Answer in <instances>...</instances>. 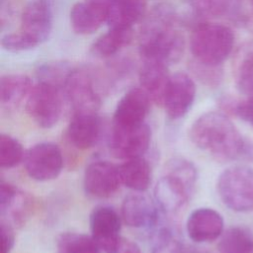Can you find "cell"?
<instances>
[{
	"label": "cell",
	"instance_id": "cell-1",
	"mask_svg": "<svg viewBox=\"0 0 253 253\" xmlns=\"http://www.w3.org/2000/svg\"><path fill=\"white\" fill-rule=\"evenodd\" d=\"M189 137L195 146L218 162H253V140L243 136L222 112L200 116L192 124Z\"/></svg>",
	"mask_w": 253,
	"mask_h": 253
},
{
	"label": "cell",
	"instance_id": "cell-2",
	"mask_svg": "<svg viewBox=\"0 0 253 253\" xmlns=\"http://www.w3.org/2000/svg\"><path fill=\"white\" fill-rule=\"evenodd\" d=\"M140 31L138 51L142 60H154L166 65L178 61L185 49V39L176 27L173 10L160 5L146 17Z\"/></svg>",
	"mask_w": 253,
	"mask_h": 253
},
{
	"label": "cell",
	"instance_id": "cell-3",
	"mask_svg": "<svg viewBox=\"0 0 253 253\" xmlns=\"http://www.w3.org/2000/svg\"><path fill=\"white\" fill-rule=\"evenodd\" d=\"M233 44L234 34L231 29L216 23H199L190 38L193 58L213 65H221L230 54Z\"/></svg>",
	"mask_w": 253,
	"mask_h": 253
},
{
	"label": "cell",
	"instance_id": "cell-4",
	"mask_svg": "<svg viewBox=\"0 0 253 253\" xmlns=\"http://www.w3.org/2000/svg\"><path fill=\"white\" fill-rule=\"evenodd\" d=\"M216 190L221 202L233 211H253V169L235 165L220 173Z\"/></svg>",
	"mask_w": 253,
	"mask_h": 253
},
{
	"label": "cell",
	"instance_id": "cell-5",
	"mask_svg": "<svg viewBox=\"0 0 253 253\" xmlns=\"http://www.w3.org/2000/svg\"><path fill=\"white\" fill-rule=\"evenodd\" d=\"M63 89L39 81L33 86L26 102V111L42 128H51L60 120L63 110Z\"/></svg>",
	"mask_w": 253,
	"mask_h": 253
},
{
	"label": "cell",
	"instance_id": "cell-6",
	"mask_svg": "<svg viewBox=\"0 0 253 253\" xmlns=\"http://www.w3.org/2000/svg\"><path fill=\"white\" fill-rule=\"evenodd\" d=\"M64 98L73 113H98L101 97L92 72L85 68H72L64 86Z\"/></svg>",
	"mask_w": 253,
	"mask_h": 253
},
{
	"label": "cell",
	"instance_id": "cell-7",
	"mask_svg": "<svg viewBox=\"0 0 253 253\" xmlns=\"http://www.w3.org/2000/svg\"><path fill=\"white\" fill-rule=\"evenodd\" d=\"M29 177L39 182L56 179L64 165V158L60 147L53 142H39L30 147L23 161Z\"/></svg>",
	"mask_w": 253,
	"mask_h": 253
},
{
	"label": "cell",
	"instance_id": "cell-8",
	"mask_svg": "<svg viewBox=\"0 0 253 253\" xmlns=\"http://www.w3.org/2000/svg\"><path fill=\"white\" fill-rule=\"evenodd\" d=\"M151 141V128L144 123L135 126H112L108 137L111 154L121 160L143 156Z\"/></svg>",
	"mask_w": 253,
	"mask_h": 253
},
{
	"label": "cell",
	"instance_id": "cell-9",
	"mask_svg": "<svg viewBox=\"0 0 253 253\" xmlns=\"http://www.w3.org/2000/svg\"><path fill=\"white\" fill-rule=\"evenodd\" d=\"M123 218L119 211L106 205L95 207L89 216L91 236L104 253H115L123 239Z\"/></svg>",
	"mask_w": 253,
	"mask_h": 253
},
{
	"label": "cell",
	"instance_id": "cell-10",
	"mask_svg": "<svg viewBox=\"0 0 253 253\" xmlns=\"http://www.w3.org/2000/svg\"><path fill=\"white\" fill-rule=\"evenodd\" d=\"M122 185L119 165L107 160L89 163L83 175L85 193L96 199H107L117 193Z\"/></svg>",
	"mask_w": 253,
	"mask_h": 253
},
{
	"label": "cell",
	"instance_id": "cell-11",
	"mask_svg": "<svg viewBox=\"0 0 253 253\" xmlns=\"http://www.w3.org/2000/svg\"><path fill=\"white\" fill-rule=\"evenodd\" d=\"M195 186L181 176L164 171L154 187L155 203L164 212L176 213L189 202Z\"/></svg>",
	"mask_w": 253,
	"mask_h": 253
},
{
	"label": "cell",
	"instance_id": "cell-12",
	"mask_svg": "<svg viewBox=\"0 0 253 253\" xmlns=\"http://www.w3.org/2000/svg\"><path fill=\"white\" fill-rule=\"evenodd\" d=\"M34 199L15 185L1 180L0 213L1 220L11 225L21 226L26 223L34 211Z\"/></svg>",
	"mask_w": 253,
	"mask_h": 253
},
{
	"label": "cell",
	"instance_id": "cell-13",
	"mask_svg": "<svg viewBox=\"0 0 253 253\" xmlns=\"http://www.w3.org/2000/svg\"><path fill=\"white\" fill-rule=\"evenodd\" d=\"M196 97V84L185 72L171 75L165 94L163 107L167 117L177 121L186 116L193 106Z\"/></svg>",
	"mask_w": 253,
	"mask_h": 253
},
{
	"label": "cell",
	"instance_id": "cell-14",
	"mask_svg": "<svg viewBox=\"0 0 253 253\" xmlns=\"http://www.w3.org/2000/svg\"><path fill=\"white\" fill-rule=\"evenodd\" d=\"M151 102V99L141 87L129 89L116 106L112 126H135L144 124Z\"/></svg>",
	"mask_w": 253,
	"mask_h": 253
},
{
	"label": "cell",
	"instance_id": "cell-15",
	"mask_svg": "<svg viewBox=\"0 0 253 253\" xmlns=\"http://www.w3.org/2000/svg\"><path fill=\"white\" fill-rule=\"evenodd\" d=\"M52 22V8L49 0H32L23 10L20 31L40 44L49 38Z\"/></svg>",
	"mask_w": 253,
	"mask_h": 253
},
{
	"label": "cell",
	"instance_id": "cell-16",
	"mask_svg": "<svg viewBox=\"0 0 253 253\" xmlns=\"http://www.w3.org/2000/svg\"><path fill=\"white\" fill-rule=\"evenodd\" d=\"M102 130V119L98 113H72L66 135L75 148L87 150L98 143Z\"/></svg>",
	"mask_w": 253,
	"mask_h": 253
},
{
	"label": "cell",
	"instance_id": "cell-17",
	"mask_svg": "<svg viewBox=\"0 0 253 253\" xmlns=\"http://www.w3.org/2000/svg\"><path fill=\"white\" fill-rule=\"evenodd\" d=\"M121 215L129 227L151 228L158 221V207L142 192H134L123 200Z\"/></svg>",
	"mask_w": 253,
	"mask_h": 253
},
{
	"label": "cell",
	"instance_id": "cell-18",
	"mask_svg": "<svg viewBox=\"0 0 253 253\" xmlns=\"http://www.w3.org/2000/svg\"><path fill=\"white\" fill-rule=\"evenodd\" d=\"M221 214L211 208H199L193 211L186 221L189 238L196 243L211 242L219 238L223 232Z\"/></svg>",
	"mask_w": 253,
	"mask_h": 253
},
{
	"label": "cell",
	"instance_id": "cell-19",
	"mask_svg": "<svg viewBox=\"0 0 253 253\" xmlns=\"http://www.w3.org/2000/svg\"><path fill=\"white\" fill-rule=\"evenodd\" d=\"M167 66L159 61L142 60L138 72L140 87L147 93L151 101L159 106H163L171 78Z\"/></svg>",
	"mask_w": 253,
	"mask_h": 253
},
{
	"label": "cell",
	"instance_id": "cell-20",
	"mask_svg": "<svg viewBox=\"0 0 253 253\" xmlns=\"http://www.w3.org/2000/svg\"><path fill=\"white\" fill-rule=\"evenodd\" d=\"M108 9L86 1L75 3L69 14L70 26L78 35H90L107 22Z\"/></svg>",
	"mask_w": 253,
	"mask_h": 253
},
{
	"label": "cell",
	"instance_id": "cell-21",
	"mask_svg": "<svg viewBox=\"0 0 253 253\" xmlns=\"http://www.w3.org/2000/svg\"><path fill=\"white\" fill-rule=\"evenodd\" d=\"M146 13V0H114L108 9L109 28L132 29Z\"/></svg>",
	"mask_w": 253,
	"mask_h": 253
},
{
	"label": "cell",
	"instance_id": "cell-22",
	"mask_svg": "<svg viewBox=\"0 0 253 253\" xmlns=\"http://www.w3.org/2000/svg\"><path fill=\"white\" fill-rule=\"evenodd\" d=\"M119 171L122 184L134 192L143 193L151 185V166L143 156L124 160Z\"/></svg>",
	"mask_w": 253,
	"mask_h": 253
},
{
	"label": "cell",
	"instance_id": "cell-23",
	"mask_svg": "<svg viewBox=\"0 0 253 253\" xmlns=\"http://www.w3.org/2000/svg\"><path fill=\"white\" fill-rule=\"evenodd\" d=\"M34 84L31 78L24 74H6L0 79V102L9 110L26 102Z\"/></svg>",
	"mask_w": 253,
	"mask_h": 253
},
{
	"label": "cell",
	"instance_id": "cell-24",
	"mask_svg": "<svg viewBox=\"0 0 253 253\" xmlns=\"http://www.w3.org/2000/svg\"><path fill=\"white\" fill-rule=\"evenodd\" d=\"M132 29L109 28V31L99 37L92 44L91 51L99 57H109L118 53L132 40Z\"/></svg>",
	"mask_w": 253,
	"mask_h": 253
},
{
	"label": "cell",
	"instance_id": "cell-25",
	"mask_svg": "<svg viewBox=\"0 0 253 253\" xmlns=\"http://www.w3.org/2000/svg\"><path fill=\"white\" fill-rule=\"evenodd\" d=\"M217 251L218 253H253V237L244 227H230L219 237Z\"/></svg>",
	"mask_w": 253,
	"mask_h": 253
},
{
	"label": "cell",
	"instance_id": "cell-26",
	"mask_svg": "<svg viewBox=\"0 0 253 253\" xmlns=\"http://www.w3.org/2000/svg\"><path fill=\"white\" fill-rule=\"evenodd\" d=\"M56 253H101L91 235L82 232H62L55 242Z\"/></svg>",
	"mask_w": 253,
	"mask_h": 253
},
{
	"label": "cell",
	"instance_id": "cell-27",
	"mask_svg": "<svg viewBox=\"0 0 253 253\" xmlns=\"http://www.w3.org/2000/svg\"><path fill=\"white\" fill-rule=\"evenodd\" d=\"M194 12L202 17L219 18L235 14L242 0H188Z\"/></svg>",
	"mask_w": 253,
	"mask_h": 253
},
{
	"label": "cell",
	"instance_id": "cell-28",
	"mask_svg": "<svg viewBox=\"0 0 253 253\" xmlns=\"http://www.w3.org/2000/svg\"><path fill=\"white\" fill-rule=\"evenodd\" d=\"M185 248L178 232L171 226L156 228L150 237V253H184Z\"/></svg>",
	"mask_w": 253,
	"mask_h": 253
},
{
	"label": "cell",
	"instance_id": "cell-29",
	"mask_svg": "<svg viewBox=\"0 0 253 253\" xmlns=\"http://www.w3.org/2000/svg\"><path fill=\"white\" fill-rule=\"evenodd\" d=\"M235 83L237 89L247 95L253 96V45L238 55L235 64Z\"/></svg>",
	"mask_w": 253,
	"mask_h": 253
},
{
	"label": "cell",
	"instance_id": "cell-30",
	"mask_svg": "<svg viewBox=\"0 0 253 253\" xmlns=\"http://www.w3.org/2000/svg\"><path fill=\"white\" fill-rule=\"evenodd\" d=\"M26 151L22 143L8 133L0 134V166L12 169L24 161Z\"/></svg>",
	"mask_w": 253,
	"mask_h": 253
},
{
	"label": "cell",
	"instance_id": "cell-31",
	"mask_svg": "<svg viewBox=\"0 0 253 253\" xmlns=\"http://www.w3.org/2000/svg\"><path fill=\"white\" fill-rule=\"evenodd\" d=\"M189 68L195 78L208 87H217L222 81L223 71L221 65L209 64L193 58Z\"/></svg>",
	"mask_w": 253,
	"mask_h": 253
},
{
	"label": "cell",
	"instance_id": "cell-32",
	"mask_svg": "<svg viewBox=\"0 0 253 253\" xmlns=\"http://www.w3.org/2000/svg\"><path fill=\"white\" fill-rule=\"evenodd\" d=\"M72 67L66 62H49L42 64L37 71L39 81L46 82L63 89L65 80Z\"/></svg>",
	"mask_w": 253,
	"mask_h": 253
},
{
	"label": "cell",
	"instance_id": "cell-33",
	"mask_svg": "<svg viewBox=\"0 0 253 253\" xmlns=\"http://www.w3.org/2000/svg\"><path fill=\"white\" fill-rule=\"evenodd\" d=\"M1 45L4 49L11 52L29 50L38 45V43L23 32L11 33L2 37Z\"/></svg>",
	"mask_w": 253,
	"mask_h": 253
},
{
	"label": "cell",
	"instance_id": "cell-34",
	"mask_svg": "<svg viewBox=\"0 0 253 253\" xmlns=\"http://www.w3.org/2000/svg\"><path fill=\"white\" fill-rule=\"evenodd\" d=\"M14 226L10 223L0 221V235H1V253H11L15 245V231Z\"/></svg>",
	"mask_w": 253,
	"mask_h": 253
},
{
	"label": "cell",
	"instance_id": "cell-35",
	"mask_svg": "<svg viewBox=\"0 0 253 253\" xmlns=\"http://www.w3.org/2000/svg\"><path fill=\"white\" fill-rule=\"evenodd\" d=\"M234 117L248 123L253 126V96L246 100L238 101Z\"/></svg>",
	"mask_w": 253,
	"mask_h": 253
},
{
	"label": "cell",
	"instance_id": "cell-36",
	"mask_svg": "<svg viewBox=\"0 0 253 253\" xmlns=\"http://www.w3.org/2000/svg\"><path fill=\"white\" fill-rule=\"evenodd\" d=\"M85 1L88 2V3H91V4H93V5L100 6V7L106 8V9H109L110 5L113 3L114 0H85Z\"/></svg>",
	"mask_w": 253,
	"mask_h": 253
},
{
	"label": "cell",
	"instance_id": "cell-37",
	"mask_svg": "<svg viewBox=\"0 0 253 253\" xmlns=\"http://www.w3.org/2000/svg\"><path fill=\"white\" fill-rule=\"evenodd\" d=\"M184 253H210L204 249L201 248H197V247H190V248H186Z\"/></svg>",
	"mask_w": 253,
	"mask_h": 253
},
{
	"label": "cell",
	"instance_id": "cell-38",
	"mask_svg": "<svg viewBox=\"0 0 253 253\" xmlns=\"http://www.w3.org/2000/svg\"><path fill=\"white\" fill-rule=\"evenodd\" d=\"M252 5H253V0H252Z\"/></svg>",
	"mask_w": 253,
	"mask_h": 253
}]
</instances>
